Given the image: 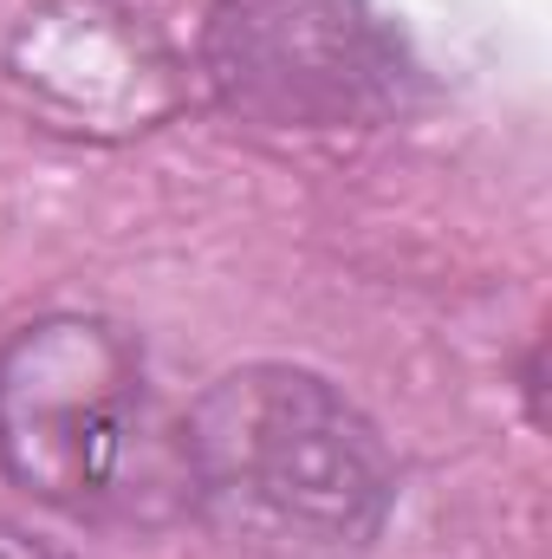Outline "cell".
Here are the masks:
<instances>
[{
    "label": "cell",
    "mask_w": 552,
    "mask_h": 559,
    "mask_svg": "<svg viewBox=\"0 0 552 559\" xmlns=\"http://www.w3.org/2000/svg\"><path fill=\"white\" fill-rule=\"evenodd\" d=\"M182 488L248 547L345 554L391 514V449L364 411L312 371L248 365L182 429Z\"/></svg>",
    "instance_id": "6da1fadb"
},
{
    "label": "cell",
    "mask_w": 552,
    "mask_h": 559,
    "mask_svg": "<svg viewBox=\"0 0 552 559\" xmlns=\"http://www.w3.org/2000/svg\"><path fill=\"white\" fill-rule=\"evenodd\" d=\"M0 468L65 514H118L163 488V429L118 325L65 312L0 345Z\"/></svg>",
    "instance_id": "7a4b0ae2"
},
{
    "label": "cell",
    "mask_w": 552,
    "mask_h": 559,
    "mask_svg": "<svg viewBox=\"0 0 552 559\" xmlns=\"http://www.w3.org/2000/svg\"><path fill=\"white\" fill-rule=\"evenodd\" d=\"M221 33L235 39V52L221 59L235 98L286 118L345 111L364 79L351 52L358 26L345 0H235L221 13Z\"/></svg>",
    "instance_id": "3957f363"
},
{
    "label": "cell",
    "mask_w": 552,
    "mask_h": 559,
    "mask_svg": "<svg viewBox=\"0 0 552 559\" xmlns=\"http://www.w3.org/2000/svg\"><path fill=\"white\" fill-rule=\"evenodd\" d=\"M0 559H72V554H59V547H46V540H26V534H13V527H0Z\"/></svg>",
    "instance_id": "277c9868"
}]
</instances>
